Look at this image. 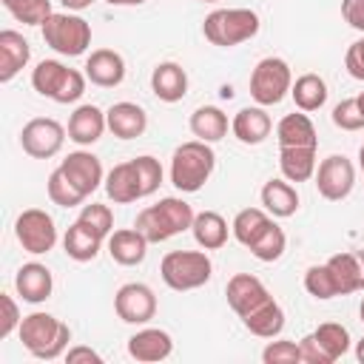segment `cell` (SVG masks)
<instances>
[{"label":"cell","instance_id":"obj_1","mask_svg":"<svg viewBox=\"0 0 364 364\" xmlns=\"http://www.w3.org/2000/svg\"><path fill=\"white\" fill-rule=\"evenodd\" d=\"M17 333H20L23 347H26L34 358H43V361H51V358L65 355L68 341H71L68 324L60 321V318L51 316V313H40V310L31 313V316H23Z\"/></svg>","mask_w":364,"mask_h":364},{"label":"cell","instance_id":"obj_2","mask_svg":"<svg viewBox=\"0 0 364 364\" xmlns=\"http://www.w3.org/2000/svg\"><path fill=\"white\" fill-rule=\"evenodd\" d=\"M213 168H216V154L210 142L202 139L182 142L171 156V185L182 193H196L205 188Z\"/></svg>","mask_w":364,"mask_h":364},{"label":"cell","instance_id":"obj_3","mask_svg":"<svg viewBox=\"0 0 364 364\" xmlns=\"http://www.w3.org/2000/svg\"><path fill=\"white\" fill-rule=\"evenodd\" d=\"M193 216L196 213L185 199L165 196L156 205L142 208L136 222H134V228H139L151 245H159V242H168L171 236H176L182 230H188L193 225Z\"/></svg>","mask_w":364,"mask_h":364},{"label":"cell","instance_id":"obj_4","mask_svg":"<svg viewBox=\"0 0 364 364\" xmlns=\"http://www.w3.org/2000/svg\"><path fill=\"white\" fill-rule=\"evenodd\" d=\"M202 34L219 48H233L259 34V14L253 9H216L205 17Z\"/></svg>","mask_w":364,"mask_h":364},{"label":"cell","instance_id":"obj_5","mask_svg":"<svg viewBox=\"0 0 364 364\" xmlns=\"http://www.w3.org/2000/svg\"><path fill=\"white\" fill-rule=\"evenodd\" d=\"M85 74H80L77 68L63 65L60 60H43L37 63V68L31 71V85L40 97H48L60 105L77 102L85 94Z\"/></svg>","mask_w":364,"mask_h":364},{"label":"cell","instance_id":"obj_6","mask_svg":"<svg viewBox=\"0 0 364 364\" xmlns=\"http://www.w3.org/2000/svg\"><path fill=\"white\" fill-rule=\"evenodd\" d=\"M213 264L205 250H171L159 262V276L171 290H196L210 282Z\"/></svg>","mask_w":364,"mask_h":364},{"label":"cell","instance_id":"obj_7","mask_svg":"<svg viewBox=\"0 0 364 364\" xmlns=\"http://www.w3.org/2000/svg\"><path fill=\"white\" fill-rule=\"evenodd\" d=\"M43 40L48 48H54L63 57H80L91 46V26L80 14L54 11L43 26Z\"/></svg>","mask_w":364,"mask_h":364},{"label":"cell","instance_id":"obj_8","mask_svg":"<svg viewBox=\"0 0 364 364\" xmlns=\"http://www.w3.org/2000/svg\"><path fill=\"white\" fill-rule=\"evenodd\" d=\"M293 88L290 65L282 57H264L250 71V97L259 105H279Z\"/></svg>","mask_w":364,"mask_h":364},{"label":"cell","instance_id":"obj_9","mask_svg":"<svg viewBox=\"0 0 364 364\" xmlns=\"http://www.w3.org/2000/svg\"><path fill=\"white\" fill-rule=\"evenodd\" d=\"M14 236L17 242L23 245L26 253H34V256H43L48 253L54 245H57V228H54V219L40 210V208H28L17 216L14 222Z\"/></svg>","mask_w":364,"mask_h":364},{"label":"cell","instance_id":"obj_10","mask_svg":"<svg viewBox=\"0 0 364 364\" xmlns=\"http://www.w3.org/2000/svg\"><path fill=\"white\" fill-rule=\"evenodd\" d=\"M65 142V128L51 117H34L20 131V145L34 159H51Z\"/></svg>","mask_w":364,"mask_h":364},{"label":"cell","instance_id":"obj_11","mask_svg":"<svg viewBox=\"0 0 364 364\" xmlns=\"http://www.w3.org/2000/svg\"><path fill=\"white\" fill-rule=\"evenodd\" d=\"M355 185V168L344 154H330L327 159L318 162L316 168V188L324 199L330 202H341L350 196Z\"/></svg>","mask_w":364,"mask_h":364},{"label":"cell","instance_id":"obj_12","mask_svg":"<svg viewBox=\"0 0 364 364\" xmlns=\"http://www.w3.org/2000/svg\"><path fill=\"white\" fill-rule=\"evenodd\" d=\"M114 310L125 324H148L156 316V296L142 282H128L114 293Z\"/></svg>","mask_w":364,"mask_h":364},{"label":"cell","instance_id":"obj_13","mask_svg":"<svg viewBox=\"0 0 364 364\" xmlns=\"http://www.w3.org/2000/svg\"><path fill=\"white\" fill-rule=\"evenodd\" d=\"M225 296H228V304L230 310L245 318L247 313H253L259 304H264L270 299V290L264 287L262 279H256L253 273H236L228 279V287H225Z\"/></svg>","mask_w":364,"mask_h":364},{"label":"cell","instance_id":"obj_14","mask_svg":"<svg viewBox=\"0 0 364 364\" xmlns=\"http://www.w3.org/2000/svg\"><path fill=\"white\" fill-rule=\"evenodd\" d=\"M60 171L68 176V182L80 191V193H85V196H91L102 182H105V173H102V162L91 154V151H74V154H68L63 162H60Z\"/></svg>","mask_w":364,"mask_h":364},{"label":"cell","instance_id":"obj_15","mask_svg":"<svg viewBox=\"0 0 364 364\" xmlns=\"http://www.w3.org/2000/svg\"><path fill=\"white\" fill-rule=\"evenodd\" d=\"M173 353V338L159 327H142L128 338V355L134 361H165Z\"/></svg>","mask_w":364,"mask_h":364},{"label":"cell","instance_id":"obj_16","mask_svg":"<svg viewBox=\"0 0 364 364\" xmlns=\"http://www.w3.org/2000/svg\"><path fill=\"white\" fill-rule=\"evenodd\" d=\"M14 287H17V293H20L23 301H28V304H43V301L51 296V290H54V276H51V270H48L46 264H40V262H26V264L17 270V276H14Z\"/></svg>","mask_w":364,"mask_h":364},{"label":"cell","instance_id":"obj_17","mask_svg":"<svg viewBox=\"0 0 364 364\" xmlns=\"http://www.w3.org/2000/svg\"><path fill=\"white\" fill-rule=\"evenodd\" d=\"M85 77L100 88H114L125 80V60L114 48H97L85 60Z\"/></svg>","mask_w":364,"mask_h":364},{"label":"cell","instance_id":"obj_18","mask_svg":"<svg viewBox=\"0 0 364 364\" xmlns=\"http://www.w3.org/2000/svg\"><path fill=\"white\" fill-rule=\"evenodd\" d=\"M28 57H31L28 40L14 28H3L0 31V82H11L26 68Z\"/></svg>","mask_w":364,"mask_h":364},{"label":"cell","instance_id":"obj_19","mask_svg":"<svg viewBox=\"0 0 364 364\" xmlns=\"http://www.w3.org/2000/svg\"><path fill=\"white\" fill-rule=\"evenodd\" d=\"M105 122H108V131L114 136H119V139H136L148 128V114L136 102H114L105 111Z\"/></svg>","mask_w":364,"mask_h":364},{"label":"cell","instance_id":"obj_20","mask_svg":"<svg viewBox=\"0 0 364 364\" xmlns=\"http://www.w3.org/2000/svg\"><path fill=\"white\" fill-rule=\"evenodd\" d=\"M270 128H273V122H270V114L264 111V105H247V108L236 111V117L230 122L233 136L239 142H245V145L264 142L270 136Z\"/></svg>","mask_w":364,"mask_h":364},{"label":"cell","instance_id":"obj_21","mask_svg":"<svg viewBox=\"0 0 364 364\" xmlns=\"http://www.w3.org/2000/svg\"><path fill=\"white\" fill-rule=\"evenodd\" d=\"M148 239L139 228H122V230H114L108 236V253L117 264H125V267H134L145 259L148 253Z\"/></svg>","mask_w":364,"mask_h":364},{"label":"cell","instance_id":"obj_22","mask_svg":"<svg viewBox=\"0 0 364 364\" xmlns=\"http://www.w3.org/2000/svg\"><path fill=\"white\" fill-rule=\"evenodd\" d=\"M105 128H108L105 111H100V108L91 105V102L80 105V108L68 117V139L77 142V145H94V142L102 136Z\"/></svg>","mask_w":364,"mask_h":364},{"label":"cell","instance_id":"obj_23","mask_svg":"<svg viewBox=\"0 0 364 364\" xmlns=\"http://www.w3.org/2000/svg\"><path fill=\"white\" fill-rule=\"evenodd\" d=\"M151 91L162 102H179L188 94V74L179 63H159L151 71Z\"/></svg>","mask_w":364,"mask_h":364},{"label":"cell","instance_id":"obj_24","mask_svg":"<svg viewBox=\"0 0 364 364\" xmlns=\"http://www.w3.org/2000/svg\"><path fill=\"white\" fill-rule=\"evenodd\" d=\"M276 139H279V148H318L316 125L304 111L282 117L276 125Z\"/></svg>","mask_w":364,"mask_h":364},{"label":"cell","instance_id":"obj_25","mask_svg":"<svg viewBox=\"0 0 364 364\" xmlns=\"http://www.w3.org/2000/svg\"><path fill=\"white\" fill-rule=\"evenodd\" d=\"M105 193L117 205H128V202L142 199V188H139V176H136L134 162H119L105 173Z\"/></svg>","mask_w":364,"mask_h":364},{"label":"cell","instance_id":"obj_26","mask_svg":"<svg viewBox=\"0 0 364 364\" xmlns=\"http://www.w3.org/2000/svg\"><path fill=\"white\" fill-rule=\"evenodd\" d=\"M316 148H279V171L287 182H307L316 176Z\"/></svg>","mask_w":364,"mask_h":364},{"label":"cell","instance_id":"obj_27","mask_svg":"<svg viewBox=\"0 0 364 364\" xmlns=\"http://www.w3.org/2000/svg\"><path fill=\"white\" fill-rule=\"evenodd\" d=\"M262 205L270 216L287 219L299 210V193L287 179H267L262 188Z\"/></svg>","mask_w":364,"mask_h":364},{"label":"cell","instance_id":"obj_28","mask_svg":"<svg viewBox=\"0 0 364 364\" xmlns=\"http://www.w3.org/2000/svg\"><path fill=\"white\" fill-rule=\"evenodd\" d=\"M242 324H245L253 336H259V338H276V336L284 330V310H282V304L270 296L264 304H259L253 313H247V316L242 318Z\"/></svg>","mask_w":364,"mask_h":364},{"label":"cell","instance_id":"obj_29","mask_svg":"<svg viewBox=\"0 0 364 364\" xmlns=\"http://www.w3.org/2000/svg\"><path fill=\"white\" fill-rule=\"evenodd\" d=\"M191 230H193V239H196V245H199L202 250H219V247H225V242H228V222H225V216L216 213V210H202V213H196Z\"/></svg>","mask_w":364,"mask_h":364},{"label":"cell","instance_id":"obj_30","mask_svg":"<svg viewBox=\"0 0 364 364\" xmlns=\"http://www.w3.org/2000/svg\"><path fill=\"white\" fill-rule=\"evenodd\" d=\"M102 242H105V239H100L91 228H85V225L77 219L74 225H68V230H65V236H63V250H65L74 262H91V259H97Z\"/></svg>","mask_w":364,"mask_h":364},{"label":"cell","instance_id":"obj_31","mask_svg":"<svg viewBox=\"0 0 364 364\" xmlns=\"http://www.w3.org/2000/svg\"><path fill=\"white\" fill-rule=\"evenodd\" d=\"M191 134L202 142H219L228 134V114L216 105H199L191 114Z\"/></svg>","mask_w":364,"mask_h":364},{"label":"cell","instance_id":"obj_32","mask_svg":"<svg viewBox=\"0 0 364 364\" xmlns=\"http://www.w3.org/2000/svg\"><path fill=\"white\" fill-rule=\"evenodd\" d=\"M290 97H293L299 111H304V114L318 111L327 102V82L318 74H313V71L301 74V77H296V82L290 88Z\"/></svg>","mask_w":364,"mask_h":364},{"label":"cell","instance_id":"obj_33","mask_svg":"<svg viewBox=\"0 0 364 364\" xmlns=\"http://www.w3.org/2000/svg\"><path fill=\"white\" fill-rule=\"evenodd\" d=\"M270 222H273V219H270L267 210H262V208H245V210H239V213L233 216L230 230H233L236 242H242L245 247H250V245L264 233V228H267Z\"/></svg>","mask_w":364,"mask_h":364},{"label":"cell","instance_id":"obj_34","mask_svg":"<svg viewBox=\"0 0 364 364\" xmlns=\"http://www.w3.org/2000/svg\"><path fill=\"white\" fill-rule=\"evenodd\" d=\"M327 267L338 284V296H347V293H355L361 290V273H358V259L355 253H336L327 259Z\"/></svg>","mask_w":364,"mask_h":364},{"label":"cell","instance_id":"obj_35","mask_svg":"<svg viewBox=\"0 0 364 364\" xmlns=\"http://www.w3.org/2000/svg\"><path fill=\"white\" fill-rule=\"evenodd\" d=\"M3 6L23 26H43L54 14L51 11V0H3Z\"/></svg>","mask_w":364,"mask_h":364},{"label":"cell","instance_id":"obj_36","mask_svg":"<svg viewBox=\"0 0 364 364\" xmlns=\"http://www.w3.org/2000/svg\"><path fill=\"white\" fill-rule=\"evenodd\" d=\"M284 250H287V236H284V230L276 222H270L264 228V233L250 245V253L259 262H276V259H282Z\"/></svg>","mask_w":364,"mask_h":364},{"label":"cell","instance_id":"obj_37","mask_svg":"<svg viewBox=\"0 0 364 364\" xmlns=\"http://www.w3.org/2000/svg\"><path fill=\"white\" fill-rule=\"evenodd\" d=\"M313 336L318 338V344L327 350V355H330L333 361H338V358L350 350V333H347L344 324L324 321V324H318V327L313 330Z\"/></svg>","mask_w":364,"mask_h":364},{"label":"cell","instance_id":"obj_38","mask_svg":"<svg viewBox=\"0 0 364 364\" xmlns=\"http://www.w3.org/2000/svg\"><path fill=\"white\" fill-rule=\"evenodd\" d=\"M46 191H48V199L54 202V205H60V208H77V205H82V199H85V193H80L71 182H68V176L57 168V171H51V176H48V182H46Z\"/></svg>","mask_w":364,"mask_h":364},{"label":"cell","instance_id":"obj_39","mask_svg":"<svg viewBox=\"0 0 364 364\" xmlns=\"http://www.w3.org/2000/svg\"><path fill=\"white\" fill-rule=\"evenodd\" d=\"M304 290H307L313 299H321V301L338 296V284H336V279H333L327 262L307 267V273H304Z\"/></svg>","mask_w":364,"mask_h":364},{"label":"cell","instance_id":"obj_40","mask_svg":"<svg viewBox=\"0 0 364 364\" xmlns=\"http://www.w3.org/2000/svg\"><path fill=\"white\" fill-rule=\"evenodd\" d=\"M85 228H91L100 239H108L111 236V230H114V213H111V208L108 205H100V202H91V205H85L82 210H80V216H77Z\"/></svg>","mask_w":364,"mask_h":364},{"label":"cell","instance_id":"obj_41","mask_svg":"<svg viewBox=\"0 0 364 364\" xmlns=\"http://www.w3.org/2000/svg\"><path fill=\"white\" fill-rule=\"evenodd\" d=\"M134 162V168H136V176H139V188H142V196H151L159 185H162V165H159V159H154V156H136V159H131Z\"/></svg>","mask_w":364,"mask_h":364},{"label":"cell","instance_id":"obj_42","mask_svg":"<svg viewBox=\"0 0 364 364\" xmlns=\"http://www.w3.org/2000/svg\"><path fill=\"white\" fill-rule=\"evenodd\" d=\"M333 125L341 128V131H361V128H364V114H361L358 97L341 100V102L333 108Z\"/></svg>","mask_w":364,"mask_h":364},{"label":"cell","instance_id":"obj_43","mask_svg":"<svg viewBox=\"0 0 364 364\" xmlns=\"http://www.w3.org/2000/svg\"><path fill=\"white\" fill-rule=\"evenodd\" d=\"M262 361L264 364H296L301 361V350H299V341H270L264 350H262Z\"/></svg>","mask_w":364,"mask_h":364},{"label":"cell","instance_id":"obj_44","mask_svg":"<svg viewBox=\"0 0 364 364\" xmlns=\"http://www.w3.org/2000/svg\"><path fill=\"white\" fill-rule=\"evenodd\" d=\"M0 338H9L14 330H20V307L9 293H0Z\"/></svg>","mask_w":364,"mask_h":364},{"label":"cell","instance_id":"obj_45","mask_svg":"<svg viewBox=\"0 0 364 364\" xmlns=\"http://www.w3.org/2000/svg\"><path fill=\"white\" fill-rule=\"evenodd\" d=\"M299 350H301V361L304 364H333V358L327 355V350L318 344V338L313 333L299 341Z\"/></svg>","mask_w":364,"mask_h":364},{"label":"cell","instance_id":"obj_46","mask_svg":"<svg viewBox=\"0 0 364 364\" xmlns=\"http://www.w3.org/2000/svg\"><path fill=\"white\" fill-rule=\"evenodd\" d=\"M344 68L353 80H364V37L350 43V48L344 54Z\"/></svg>","mask_w":364,"mask_h":364},{"label":"cell","instance_id":"obj_47","mask_svg":"<svg viewBox=\"0 0 364 364\" xmlns=\"http://www.w3.org/2000/svg\"><path fill=\"white\" fill-rule=\"evenodd\" d=\"M341 17L355 31H364V0H341Z\"/></svg>","mask_w":364,"mask_h":364},{"label":"cell","instance_id":"obj_48","mask_svg":"<svg viewBox=\"0 0 364 364\" xmlns=\"http://www.w3.org/2000/svg\"><path fill=\"white\" fill-rule=\"evenodd\" d=\"M65 361H68V364H80V361H88V364H102V355H100L97 350H91V347L77 344V347H68V350H65Z\"/></svg>","mask_w":364,"mask_h":364},{"label":"cell","instance_id":"obj_49","mask_svg":"<svg viewBox=\"0 0 364 364\" xmlns=\"http://www.w3.org/2000/svg\"><path fill=\"white\" fill-rule=\"evenodd\" d=\"M60 3H63L68 11H82V9H88L94 0H60Z\"/></svg>","mask_w":364,"mask_h":364},{"label":"cell","instance_id":"obj_50","mask_svg":"<svg viewBox=\"0 0 364 364\" xmlns=\"http://www.w3.org/2000/svg\"><path fill=\"white\" fill-rule=\"evenodd\" d=\"M355 259H358V273H361V290H364V250H355Z\"/></svg>","mask_w":364,"mask_h":364},{"label":"cell","instance_id":"obj_51","mask_svg":"<svg viewBox=\"0 0 364 364\" xmlns=\"http://www.w3.org/2000/svg\"><path fill=\"white\" fill-rule=\"evenodd\" d=\"M105 3H111V6H139L145 0H105Z\"/></svg>","mask_w":364,"mask_h":364},{"label":"cell","instance_id":"obj_52","mask_svg":"<svg viewBox=\"0 0 364 364\" xmlns=\"http://www.w3.org/2000/svg\"><path fill=\"white\" fill-rule=\"evenodd\" d=\"M355 358H358V361H364V338L355 344Z\"/></svg>","mask_w":364,"mask_h":364},{"label":"cell","instance_id":"obj_53","mask_svg":"<svg viewBox=\"0 0 364 364\" xmlns=\"http://www.w3.org/2000/svg\"><path fill=\"white\" fill-rule=\"evenodd\" d=\"M222 97H228V100H230V97H233V88H230V85H225V88H222Z\"/></svg>","mask_w":364,"mask_h":364},{"label":"cell","instance_id":"obj_54","mask_svg":"<svg viewBox=\"0 0 364 364\" xmlns=\"http://www.w3.org/2000/svg\"><path fill=\"white\" fill-rule=\"evenodd\" d=\"M358 162H361V168H364V145H361V151H358Z\"/></svg>","mask_w":364,"mask_h":364},{"label":"cell","instance_id":"obj_55","mask_svg":"<svg viewBox=\"0 0 364 364\" xmlns=\"http://www.w3.org/2000/svg\"><path fill=\"white\" fill-rule=\"evenodd\" d=\"M358 105H361V114H364V91L358 94Z\"/></svg>","mask_w":364,"mask_h":364},{"label":"cell","instance_id":"obj_56","mask_svg":"<svg viewBox=\"0 0 364 364\" xmlns=\"http://www.w3.org/2000/svg\"><path fill=\"white\" fill-rule=\"evenodd\" d=\"M358 316H361V321H364V299H361V307H358Z\"/></svg>","mask_w":364,"mask_h":364},{"label":"cell","instance_id":"obj_57","mask_svg":"<svg viewBox=\"0 0 364 364\" xmlns=\"http://www.w3.org/2000/svg\"><path fill=\"white\" fill-rule=\"evenodd\" d=\"M202 3H216V0H202Z\"/></svg>","mask_w":364,"mask_h":364},{"label":"cell","instance_id":"obj_58","mask_svg":"<svg viewBox=\"0 0 364 364\" xmlns=\"http://www.w3.org/2000/svg\"><path fill=\"white\" fill-rule=\"evenodd\" d=\"M361 173H364V168H361Z\"/></svg>","mask_w":364,"mask_h":364}]
</instances>
